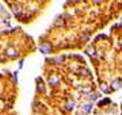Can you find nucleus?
<instances>
[{
	"label": "nucleus",
	"mask_w": 122,
	"mask_h": 115,
	"mask_svg": "<svg viewBox=\"0 0 122 115\" xmlns=\"http://www.w3.org/2000/svg\"><path fill=\"white\" fill-rule=\"evenodd\" d=\"M41 52H42V53H49V52H50V45L49 43L41 45Z\"/></svg>",
	"instance_id": "f03ea898"
},
{
	"label": "nucleus",
	"mask_w": 122,
	"mask_h": 115,
	"mask_svg": "<svg viewBox=\"0 0 122 115\" xmlns=\"http://www.w3.org/2000/svg\"><path fill=\"white\" fill-rule=\"evenodd\" d=\"M121 46H122V41H121Z\"/></svg>",
	"instance_id": "9b49d317"
},
{
	"label": "nucleus",
	"mask_w": 122,
	"mask_h": 115,
	"mask_svg": "<svg viewBox=\"0 0 122 115\" xmlns=\"http://www.w3.org/2000/svg\"><path fill=\"white\" fill-rule=\"evenodd\" d=\"M87 54H90V56H94V50H92L91 48L87 49Z\"/></svg>",
	"instance_id": "6e6552de"
},
{
	"label": "nucleus",
	"mask_w": 122,
	"mask_h": 115,
	"mask_svg": "<svg viewBox=\"0 0 122 115\" xmlns=\"http://www.w3.org/2000/svg\"><path fill=\"white\" fill-rule=\"evenodd\" d=\"M83 110H84V112H90V111H91V104H86V106H83Z\"/></svg>",
	"instance_id": "0eeeda50"
},
{
	"label": "nucleus",
	"mask_w": 122,
	"mask_h": 115,
	"mask_svg": "<svg viewBox=\"0 0 122 115\" xmlns=\"http://www.w3.org/2000/svg\"><path fill=\"white\" fill-rule=\"evenodd\" d=\"M37 89H38V92H45V91H46V88H45V85H44V81L39 80L38 85H37Z\"/></svg>",
	"instance_id": "f257e3e1"
},
{
	"label": "nucleus",
	"mask_w": 122,
	"mask_h": 115,
	"mask_svg": "<svg viewBox=\"0 0 122 115\" xmlns=\"http://www.w3.org/2000/svg\"><path fill=\"white\" fill-rule=\"evenodd\" d=\"M14 14H16V15L20 14V5H15L14 7Z\"/></svg>",
	"instance_id": "423d86ee"
},
{
	"label": "nucleus",
	"mask_w": 122,
	"mask_h": 115,
	"mask_svg": "<svg viewBox=\"0 0 122 115\" xmlns=\"http://www.w3.org/2000/svg\"><path fill=\"white\" fill-rule=\"evenodd\" d=\"M58 77H56V76H53V77H50V84L52 85H57L58 84Z\"/></svg>",
	"instance_id": "20e7f679"
},
{
	"label": "nucleus",
	"mask_w": 122,
	"mask_h": 115,
	"mask_svg": "<svg viewBox=\"0 0 122 115\" xmlns=\"http://www.w3.org/2000/svg\"><path fill=\"white\" fill-rule=\"evenodd\" d=\"M7 54H8L10 57H15V56H16V52L12 50V48H8L7 49Z\"/></svg>",
	"instance_id": "7ed1b4c3"
},
{
	"label": "nucleus",
	"mask_w": 122,
	"mask_h": 115,
	"mask_svg": "<svg viewBox=\"0 0 122 115\" xmlns=\"http://www.w3.org/2000/svg\"><path fill=\"white\" fill-rule=\"evenodd\" d=\"M96 1H100V0H96Z\"/></svg>",
	"instance_id": "f8f14e48"
},
{
	"label": "nucleus",
	"mask_w": 122,
	"mask_h": 115,
	"mask_svg": "<svg viewBox=\"0 0 122 115\" xmlns=\"http://www.w3.org/2000/svg\"><path fill=\"white\" fill-rule=\"evenodd\" d=\"M119 87H121V80L117 79V80H115V81L113 83V88H114V89H118Z\"/></svg>",
	"instance_id": "39448f33"
},
{
	"label": "nucleus",
	"mask_w": 122,
	"mask_h": 115,
	"mask_svg": "<svg viewBox=\"0 0 122 115\" xmlns=\"http://www.w3.org/2000/svg\"><path fill=\"white\" fill-rule=\"evenodd\" d=\"M107 103H109V99H105V100L100 102V104H107Z\"/></svg>",
	"instance_id": "9d476101"
},
{
	"label": "nucleus",
	"mask_w": 122,
	"mask_h": 115,
	"mask_svg": "<svg viewBox=\"0 0 122 115\" xmlns=\"http://www.w3.org/2000/svg\"><path fill=\"white\" fill-rule=\"evenodd\" d=\"M72 107H73V103L72 102H69V104H66V108H68V110H71Z\"/></svg>",
	"instance_id": "1a4fd4ad"
}]
</instances>
